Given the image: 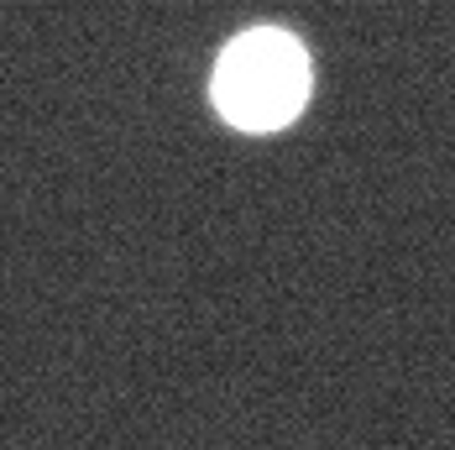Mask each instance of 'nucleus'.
<instances>
[{
	"mask_svg": "<svg viewBox=\"0 0 455 450\" xmlns=\"http://www.w3.org/2000/svg\"><path fill=\"white\" fill-rule=\"evenodd\" d=\"M315 90V47L283 21H251V27L230 32L210 63V79H204V100H210L215 121L251 141L293 132L309 116Z\"/></svg>",
	"mask_w": 455,
	"mask_h": 450,
	"instance_id": "1",
	"label": "nucleus"
}]
</instances>
